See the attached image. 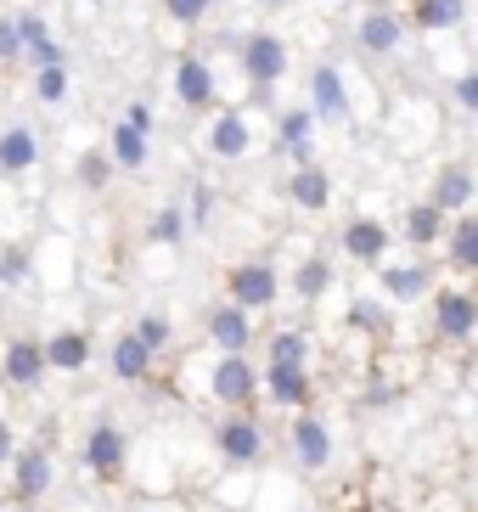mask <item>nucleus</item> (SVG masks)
Returning <instances> with one entry per match:
<instances>
[{
  "mask_svg": "<svg viewBox=\"0 0 478 512\" xmlns=\"http://www.w3.org/2000/svg\"><path fill=\"white\" fill-rule=\"evenodd\" d=\"M169 91H175V102L186 107V113H214V107H225L220 62H214L209 51L186 46L175 62H169Z\"/></svg>",
  "mask_w": 478,
  "mask_h": 512,
  "instance_id": "obj_1",
  "label": "nucleus"
},
{
  "mask_svg": "<svg viewBox=\"0 0 478 512\" xmlns=\"http://www.w3.org/2000/svg\"><path fill=\"white\" fill-rule=\"evenodd\" d=\"M287 68H293V51H287L282 34H270V29H254V34H242V46H237V74L248 91H276L287 79Z\"/></svg>",
  "mask_w": 478,
  "mask_h": 512,
  "instance_id": "obj_2",
  "label": "nucleus"
},
{
  "mask_svg": "<svg viewBox=\"0 0 478 512\" xmlns=\"http://www.w3.org/2000/svg\"><path fill=\"white\" fill-rule=\"evenodd\" d=\"M197 147L209 152V158H220V164H242V158L259 147L254 113H248V107H214L209 124H203V136H197Z\"/></svg>",
  "mask_w": 478,
  "mask_h": 512,
  "instance_id": "obj_3",
  "label": "nucleus"
},
{
  "mask_svg": "<svg viewBox=\"0 0 478 512\" xmlns=\"http://www.w3.org/2000/svg\"><path fill=\"white\" fill-rule=\"evenodd\" d=\"M287 456H293L299 473H327L332 467V456H338V434H332V422L321 417L315 406L293 411V422H287Z\"/></svg>",
  "mask_w": 478,
  "mask_h": 512,
  "instance_id": "obj_4",
  "label": "nucleus"
},
{
  "mask_svg": "<svg viewBox=\"0 0 478 512\" xmlns=\"http://www.w3.org/2000/svg\"><path fill=\"white\" fill-rule=\"evenodd\" d=\"M214 456L225 467H237V473H254L265 462V428H259L254 411H225L214 422Z\"/></svg>",
  "mask_w": 478,
  "mask_h": 512,
  "instance_id": "obj_5",
  "label": "nucleus"
},
{
  "mask_svg": "<svg viewBox=\"0 0 478 512\" xmlns=\"http://www.w3.org/2000/svg\"><path fill=\"white\" fill-rule=\"evenodd\" d=\"M225 299L237 304V310H248V316H265L282 299V271L270 259H242V265L225 271Z\"/></svg>",
  "mask_w": 478,
  "mask_h": 512,
  "instance_id": "obj_6",
  "label": "nucleus"
},
{
  "mask_svg": "<svg viewBox=\"0 0 478 512\" xmlns=\"http://www.w3.org/2000/svg\"><path fill=\"white\" fill-rule=\"evenodd\" d=\"M209 400L225 411H254L259 406V366L248 355H220V361H209Z\"/></svg>",
  "mask_w": 478,
  "mask_h": 512,
  "instance_id": "obj_7",
  "label": "nucleus"
},
{
  "mask_svg": "<svg viewBox=\"0 0 478 512\" xmlns=\"http://www.w3.org/2000/svg\"><path fill=\"white\" fill-rule=\"evenodd\" d=\"M315 113V124H332V130H344L349 119H355V96H349V74L338 68V62H315L310 68V102H304Z\"/></svg>",
  "mask_w": 478,
  "mask_h": 512,
  "instance_id": "obj_8",
  "label": "nucleus"
},
{
  "mask_svg": "<svg viewBox=\"0 0 478 512\" xmlns=\"http://www.w3.org/2000/svg\"><path fill=\"white\" fill-rule=\"evenodd\" d=\"M79 456H85V467L96 473V479H124V473H130V434H124L113 417L90 422Z\"/></svg>",
  "mask_w": 478,
  "mask_h": 512,
  "instance_id": "obj_9",
  "label": "nucleus"
},
{
  "mask_svg": "<svg viewBox=\"0 0 478 512\" xmlns=\"http://www.w3.org/2000/svg\"><path fill=\"white\" fill-rule=\"evenodd\" d=\"M6 473H12V501H29V507H40L51 496V484H57V462H51V451H45L40 439L34 445H17Z\"/></svg>",
  "mask_w": 478,
  "mask_h": 512,
  "instance_id": "obj_10",
  "label": "nucleus"
},
{
  "mask_svg": "<svg viewBox=\"0 0 478 512\" xmlns=\"http://www.w3.org/2000/svg\"><path fill=\"white\" fill-rule=\"evenodd\" d=\"M405 34H411V23H405L400 6L372 0V6L360 12V23H355V46L366 51V57H394V51L405 46Z\"/></svg>",
  "mask_w": 478,
  "mask_h": 512,
  "instance_id": "obj_11",
  "label": "nucleus"
},
{
  "mask_svg": "<svg viewBox=\"0 0 478 512\" xmlns=\"http://www.w3.org/2000/svg\"><path fill=\"white\" fill-rule=\"evenodd\" d=\"M478 332V299L467 287H434V338L439 344H473Z\"/></svg>",
  "mask_w": 478,
  "mask_h": 512,
  "instance_id": "obj_12",
  "label": "nucleus"
},
{
  "mask_svg": "<svg viewBox=\"0 0 478 512\" xmlns=\"http://www.w3.org/2000/svg\"><path fill=\"white\" fill-rule=\"evenodd\" d=\"M434 265H422V259H383L377 265V293H383V304H422L428 293H434Z\"/></svg>",
  "mask_w": 478,
  "mask_h": 512,
  "instance_id": "obj_13",
  "label": "nucleus"
},
{
  "mask_svg": "<svg viewBox=\"0 0 478 512\" xmlns=\"http://www.w3.org/2000/svg\"><path fill=\"white\" fill-rule=\"evenodd\" d=\"M259 394L293 417V411L315 406V372L310 366H259Z\"/></svg>",
  "mask_w": 478,
  "mask_h": 512,
  "instance_id": "obj_14",
  "label": "nucleus"
},
{
  "mask_svg": "<svg viewBox=\"0 0 478 512\" xmlns=\"http://www.w3.org/2000/svg\"><path fill=\"white\" fill-rule=\"evenodd\" d=\"M203 338H209L220 355H248L254 349V316L248 310H237V304H209L203 310Z\"/></svg>",
  "mask_w": 478,
  "mask_h": 512,
  "instance_id": "obj_15",
  "label": "nucleus"
},
{
  "mask_svg": "<svg viewBox=\"0 0 478 512\" xmlns=\"http://www.w3.org/2000/svg\"><path fill=\"white\" fill-rule=\"evenodd\" d=\"M45 355H40V338H12V344L0 349V389L12 394H34L45 383Z\"/></svg>",
  "mask_w": 478,
  "mask_h": 512,
  "instance_id": "obj_16",
  "label": "nucleus"
},
{
  "mask_svg": "<svg viewBox=\"0 0 478 512\" xmlns=\"http://www.w3.org/2000/svg\"><path fill=\"white\" fill-rule=\"evenodd\" d=\"M338 242H344V259H355V265H383L394 248V231L383 226V220H372V214H355L344 231H338Z\"/></svg>",
  "mask_w": 478,
  "mask_h": 512,
  "instance_id": "obj_17",
  "label": "nucleus"
},
{
  "mask_svg": "<svg viewBox=\"0 0 478 512\" xmlns=\"http://www.w3.org/2000/svg\"><path fill=\"white\" fill-rule=\"evenodd\" d=\"M315 113L310 107H282V119H276V152H282L287 164H315Z\"/></svg>",
  "mask_w": 478,
  "mask_h": 512,
  "instance_id": "obj_18",
  "label": "nucleus"
},
{
  "mask_svg": "<svg viewBox=\"0 0 478 512\" xmlns=\"http://www.w3.org/2000/svg\"><path fill=\"white\" fill-rule=\"evenodd\" d=\"M473 197H478V181L467 164H445L434 169V186H428V203H434L439 214H473Z\"/></svg>",
  "mask_w": 478,
  "mask_h": 512,
  "instance_id": "obj_19",
  "label": "nucleus"
},
{
  "mask_svg": "<svg viewBox=\"0 0 478 512\" xmlns=\"http://www.w3.org/2000/svg\"><path fill=\"white\" fill-rule=\"evenodd\" d=\"M40 355H45V372H57V377H79L90 366V332L85 327H62V332H51L40 344Z\"/></svg>",
  "mask_w": 478,
  "mask_h": 512,
  "instance_id": "obj_20",
  "label": "nucleus"
},
{
  "mask_svg": "<svg viewBox=\"0 0 478 512\" xmlns=\"http://www.w3.org/2000/svg\"><path fill=\"white\" fill-rule=\"evenodd\" d=\"M287 203L299 214H327L332 209V175L321 164H293V175H287Z\"/></svg>",
  "mask_w": 478,
  "mask_h": 512,
  "instance_id": "obj_21",
  "label": "nucleus"
},
{
  "mask_svg": "<svg viewBox=\"0 0 478 512\" xmlns=\"http://www.w3.org/2000/svg\"><path fill=\"white\" fill-rule=\"evenodd\" d=\"M40 130L34 124H6L0 130V175L6 181H17V175H29L34 164H40Z\"/></svg>",
  "mask_w": 478,
  "mask_h": 512,
  "instance_id": "obj_22",
  "label": "nucleus"
},
{
  "mask_svg": "<svg viewBox=\"0 0 478 512\" xmlns=\"http://www.w3.org/2000/svg\"><path fill=\"white\" fill-rule=\"evenodd\" d=\"M152 361H158V355H152L135 332H119V338H113V349H107V372L119 377V383H147Z\"/></svg>",
  "mask_w": 478,
  "mask_h": 512,
  "instance_id": "obj_23",
  "label": "nucleus"
},
{
  "mask_svg": "<svg viewBox=\"0 0 478 512\" xmlns=\"http://www.w3.org/2000/svg\"><path fill=\"white\" fill-rule=\"evenodd\" d=\"M332 282H338L332 259H327V254H310V259H299V265H293V276H287L282 287H287L299 304H315V299H327V293H332Z\"/></svg>",
  "mask_w": 478,
  "mask_h": 512,
  "instance_id": "obj_24",
  "label": "nucleus"
},
{
  "mask_svg": "<svg viewBox=\"0 0 478 512\" xmlns=\"http://www.w3.org/2000/svg\"><path fill=\"white\" fill-rule=\"evenodd\" d=\"M445 259H450V271H462V276H473L478 271V220L473 214H450L445 220Z\"/></svg>",
  "mask_w": 478,
  "mask_h": 512,
  "instance_id": "obj_25",
  "label": "nucleus"
},
{
  "mask_svg": "<svg viewBox=\"0 0 478 512\" xmlns=\"http://www.w3.org/2000/svg\"><path fill=\"white\" fill-rule=\"evenodd\" d=\"M102 152L107 158H113V169H147V158H152V136L147 130H130V124H113V130H107V141H102Z\"/></svg>",
  "mask_w": 478,
  "mask_h": 512,
  "instance_id": "obj_26",
  "label": "nucleus"
},
{
  "mask_svg": "<svg viewBox=\"0 0 478 512\" xmlns=\"http://www.w3.org/2000/svg\"><path fill=\"white\" fill-rule=\"evenodd\" d=\"M315 361V332L310 327H276L265 338V366H310Z\"/></svg>",
  "mask_w": 478,
  "mask_h": 512,
  "instance_id": "obj_27",
  "label": "nucleus"
},
{
  "mask_svg": "<svg viewBox=\"0 0 478 512\" xmlns=\"http://www.w3.org/2000/svg\"><path fill=\"white\" fill-rule=\"evenodd\" d=\"M405 23L422 34H450L467 23V0H411V12H405Z\"/></svg>",
  "mask_w": 478,
  "mask_h": 512,
  "instance_id": "obj_28",
  "label": "nucleus"
},
{
  "mask_svg": "<svg viewBox=\"0 0 478 512\" xmlns=\"http://www.w3.org/2000/svg\"><path fill=\"white\" fill-rule=\"evenodd\" d=\"M344 332H355V338H372V344H389V332H394L389 304H383V299H349Z\"/></svg>",
  "mask_w": 478,
  "mask_h": 512,
  "instance_id": "obj_29",
  "label": "nucleus"
},
{
  "mask_svg": "<svg viewBox=\"0 0 478 512\" xmlns=\"http://www.w3.org/2000/svg\"><path fill=\"white\" fill-rule=\"evenodd\" d=\"M394 237H405L411 248H434V242L445 237V214L422 197V203H411V209H405V220H400V231H394Z\"/></svg>",
  "mask_w": 478,
  "mask_h": 512,
  "instance_id": "obj_30",
  "label": "nucleus"
},
{
  "mask_svg": "<svg viewBox=\"0 0 478 512\" xmlns=\"http://www.w3.org/2000/svg\"><path fill=\"white\" fill-rule=\"evenodd\" d=\"M74 91V62H51V68H29V96L40 107H62Z\"/></svg>",
  "mask_w": 478,
  "mask_h": 512,
  "instance_id": "obj_31",
  "label": "nucleus"
},
{
  "mask_svg": "<svg viewBox=\"0 0 478 512\" xmlns=\"http://www.w3.org/2000/svg\"><path fill=\"white\" fill-rule=\"evenodd\" d=\"M34 282V242H0V287Z\"/></svg>",
  "mask_w": 478,
  "mask_h": 512,
  "instance_id": "obj_32",
  "label": "nucleus"
},
{
  "mask_svg": "<svg viewBox=\"0 0 478 512\" xmlns=\"http://www.w3.org/2000/svg\"><path fill=\"white\" fill-rule=\"evenodd\" d=\"M186 237H192V231H186V214H180V203H164V209L147 220V242H152V248H180Z\"/></svg>",
  "mask_w": 478,
  "mask_h": 512,
  "instance_id": "obj_33",
  "label": "nucleus"
},
{
  "mask_svg": "<svg viewBox=\"0 0 478 512\" xmlns=\"http://www.w3.org/2000/svg\"><path fill=\"white\" fill-rule=\"evenodd\" d=\"M130 332H135V338H141V344L152 349V355H164V349L175 344V327H169V316H164V310H141Z\"/></svg>",
  "mask_w": 478,
  "mask_h": 512,
  "instance_id": "obj_34",
  "label": "nucleus"
},
{
  "mask_svg": "<svg viewBox=\"0 0 478 512\" xmlns=\"http://www.w3.org/2000/svg\"><path fill=\"white\" fill-rule=\"evenodd\" d=\"M74 175H79V186H85V192H102V186L113 181V158H107L102 147H85L74 158Z\"/></svg>",
  "mask_w": 478,
  "mask_h": 512,
  "instance_id": "obj_35",
  "label": "nucleus"
},
{
  "mask_svg": "<svg viewBox=\"0 0 478 512\" xmlns=\"http://www.w3.org/2000/svg\"><path fill=\"white\" fill-rule=\"evenodd\" d=\"M158 6H164V17L169 23H175V29H203V23H209L214 17V0H158Z\"/></svg>",
  "mask_w": 478,
  "mask_h": 512,
  "instance_id": "obj_36",
  "label": "nucleus"
},
{
  "mask_svg": "<svg viewBox=\"0 0 478 512\" xmlns=\"http://www.w3.org/2000/svg\"><path fill=\"white\" fill-rule=\"evenodd\" d=\"M186 231H209V214H214V192L209 186H192V203H186Z\"/></svg>",
  "mask_w": 478,
  "mask_h": 512,
  "instance_id": "obj_37",
  "label": "nucleus"
},
{
  "mask_svg": "<svg viewBox=\"0 0 478 512\" xmlns=\"http://www.w3.org/2000/svg\"><path fill=\"white\" fill-rule=\"evenodd\" d=\"M450 96H456L462 113H478V74H473V68H462V74L450 79Z\"/></svg>",
  "mask_w": 478,
  "mask_h": 512,
  "instance_id": "obj_38",
  "label": "nucleus"
},
{
  "mask_svg": "<svg viewBox=\"0 0 478 512\" xmlns=\"http://www.w3.org/2000/svg\"><path fill=\"white\" fill-rule=\"evenodd\" d=\"M17 51H23L17 46V17L0 12V62H17Z\"/></svg>",
  "mask_w": 478,
  "mask_h": 512,
  "instance_id": "obj_39",
  "label": "nucleus"
},
{
  "mask_svg": "<svg viewBox=\"0 0 478 512\" xmlns=\"http://www.w3.org/2000/svg\"><path fill=\"white\" fill-rule=\"evenodd\" d=\"M12 451H17V422L6 417V411H0V467L12 462Z\"/></svg>",
  "mask_w": 478,
  "mask_h": 512,
  "instance_id": "obj_40",
  "label": "nucleus"
},
{
  "mask_svg": "<svg viewBox=\"0 0 478 512\" xmlns=\"http://www.w3.org/2000/svg\"><path fill=\"white\" fill-rule=\"evenodd\" d=\"M124 124H130V130H147V136H152V107H147V102H130V107H124Z\"/></svg>",
  "mask_w": 478,
  "mask_h": 512,
  "instance_id": "obj_41",
  "label": "nucleus"
},
{
  "mask_svg": "<svg viewBox=\"0 0 478 512\" xmlns=\"http://www.w3.org/2000/svg\"><path fill=\"white\" fill-rule=\"evenodd\" d=\"M315 6H327V12H338V6H349V0H315Z\"/></svg>",
  "mask_w": 478,
  "mask_h": 512,
  "instance_id": "obj_42",
  "label": "nucleus"
},
{
  "mask_svg": "<svg viewBox=\"0 0 478 512\" xmlns=\"http://www.w3.org/2000/svg\"><path fill=\"white\" fill-rule=\"evenodd\" d=\"M6 512H40V507H29V501H17V507H6Z\"/></svg>",
  "mask_w": 478,
  "mask_h": 512,
  "instance_id": "obj_43",
  "label": "nucleus"
},
{
  "mask_svg": "<svg viewBox=\"0 0 478 512\" xmlns=\"http://www.w3.org/2000/svg\"><path fill=\"white\" fill-rule=\"evenodd\" d=\"M349 512H377V507H366V501H355V507H349Z\"/></svg>",
  "mask_w": 478,
  "mask_h": 512,
  "instance_id": "obj_44",
  "label": "nucleus"
},
{
  "mask_svg": "<svg viewBox=\"0 0 478 512\" xmlns=\"http://www.w3.org/2000/svg\"><path fill=\"white\" fill-rule=\"evenodd\" d=\"M0 321H6V287H0Z\"/></svg>",
  "mask_w": 478,
  "mask_h": 512,
  "instance_id": "obj_45",
  "label": "nucleus"
},
{
  "mask_svg": "<svg viewBox=\"0 0 478 512\" xmlns=\"http://www.w3.org/2000/svg\"><path fill=\"white\" fill-rule=\"evenodd\" d=\"M259 6H270V12H276V6H287V0H259Z\"/></svg>",
  "mask_w": 478,
  "mask_h": 512,
  "instance_id": "obj_46",
  "label": "nucleus"
},
{
  "mask_svg": "<svg viewBox=\"0 0 478 512\" xmlns=\"http://www.w3.org/2000/svg\"><path fill=\"white\" fill-rule=\"evenodd\" d=\"M225 512H248V507H225Z\"/></svg>",
  "mask_w": 478,
  "mask_h": 512,
  "instance_id": "obj_47",
  "label": "nucleus"
},
{
  "mask_svg": "<svg viewBox=\"0 0 478 512\" xmlns=\"http://www.w3.org/2000/svg\"><path fill=\"white\" fill-rule=\"evenodd\" d=\"M85 6H102V0H85Z\"/></svg>",
  "mask_w": 478,
  "mask_h": 512,
  "instance_id": "obj_48",
  "label": "nucleus"
}]
</instances>
